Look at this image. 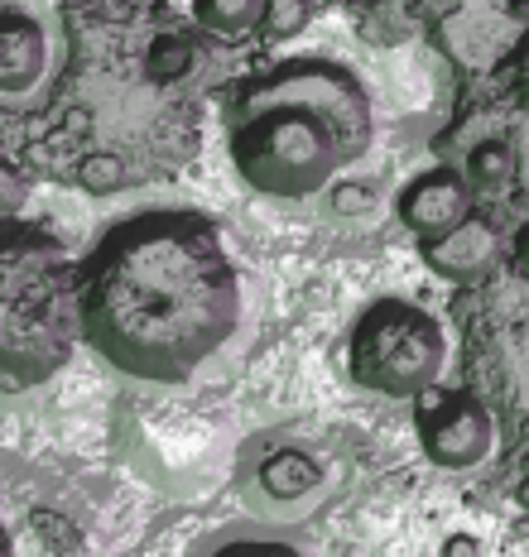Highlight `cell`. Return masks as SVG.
<instances>
[{
    "label": "cell",
    "instance_id": "obj_14",
    "mask_svg": "<svg viewBox=\"0 0 529 557\" xmlns=\"http://www.w3.org/2000/svg\"><path fill=\"white\" fill-rule=\"evenodd\" d=\"M501 87L515 97V107L529 111V29L520 34V44L510 49V58H505V67H501Z\"/></svg>",
    "mask_w": 529,
    "mask_h": 557
},
{
    "label": "cell",
    "instance_id": "obj_2",
    "mask_svg": "<svg viewBox=\"0 0 529 557\" xmlns=\"http://www.w3.org/2000/svg\"><path fill=\"white\" fill-rule=\"evenodd\" d=\"M236 322L241 274L217 222L193 207L125 216L77 260V332L121 375L179 385Z\"/></svg>",
    "mask_w": 529,
    "mask_h": 557
},
{
    "label": "cell",
    "instance_id": "obj_12",
    "mask_svg": "<svg viewBox=\"0 0 529 557\" xmlns=\"http://www.w3.org/2000/svg\"><path fill=\"white\" fill-rule=\"evenodd\" d=\"M313 15H318V0H264L256 34L264 44H290L294 34L313 25Z\"/></svg>",
    "mask_w": 529,
    "mask_h": 557
},
{
    "label": "cell",
    "instance_id": "obj_15",
    "mask_svg": "<svg viewBox=\"0 0 529 557\" xmlns=\"http://www.w3.org/2000/svg\"><path fill=\"white\" fill-rule=\"evenodd\" d=\"M332 202H337L342 212H361V202H371V188H361V183H342Z\"/></svg>",
    "mask_w": 529,
    "mask_h": 557
},
{
    "label": "cell",
    "instance_id": "obj_17",
    "mask_svg": "<svg viewBox=\"0 0 529 557\" xmlns=\"http://www.w3.org/2000/svg\"><path fill=\"white\" fill-rule=\"evenodd\" d=\"M15 548V539H10V529H5V519H0V553H10Z\"/></svg>",
    "mask_w": 529,
    "mask_h": 557
},
{
    "label": "cell",
    "instance_id": "obj_13",
    "mask_svg": "<svg viewBox=\"0 0 529 557\" xmlns=\"http://www.w3.org/2000/svg\"><path fill=\"white\" fill-rule=\"evenodd\" d=\"M25 202H29V173L10 154H0V222H5V216H20Z\"/></svg>",
    "mask_w": 529,
    "mask_h": 557
},
{
    "label": "cell",
    "instance_id": "obj_5",
    "mask_svg": "<svg viewBox=\"0 0 529 557\" xmlns=\"http://www.w3.org/2000/svg\"><path fill=\"white\" fill-rule=\"evenodd\" d=\"M447 366V332L429 308L409 298H376L347 336V370L361 389L414 399L439 385Z\"/></svg>",
    "mask_w": 529,
    "mask_h": 557
},
{
    "label": "cell",
    "instance_id": "obj_10",
    "mask_svg": "<svg viewBox=\"0 0 529 557\" xmlns=\"http://www.w3.org/2000/svg\"><path fill=\"white\" fill-rule=\"evenodd\" d=\"M260 485L274 500H298V495H308L318 485V461L304 457L298 447H280L260 461Z\"/></svg>",
    "mask_w": 529,
    "mask_h": 557
},
{
    "label": "cell",
    "instance_id": "obj_1",
    "mask_svg": "<svg viewBox=\"0 0 529 557\" xmlns=\"http://www.w3.org/2000/svg\"><path fill=\"white\" fill-rule=\"evenodd\" d=\"M63 34L59 77L25 115V159L44 178L87 193L174 173L198 145L183 97L202 73V29L179 25L164 5L87 0L67 5Z\"/></svg>",
    "mask_w": 529,
    "mask_h": 557
},
{
    "label": "cell",
    "instance_id": "obj_7",
    "mask_svg": "<svg viewBox=\"0 0 529 557\" xmlns=\"http://www.w3.org/2000/svg\"><path fill=\"white\" fill-rule=\"evenodd\" d=\"M477 212V188L467 183L463 169L443 164V169H429L419 178H409L395 197V216L399 226L409 231L419 246L429 240H443L447 231H457L467 216Z\"/></svg>",
    "mask_w": 529,
    "mask_h": 557
},
{
    "label": "cell",
    "instance_id": "obj_3",
    "mask_svg": "<svg viewBox=\"0 0 529 557\" xmlns=\"http://www.w3.org/2000/svg\"><path fill=\"white\" fill-rule=\"evenodd\" d=\"M232 169L260 197L304 202L376 139V101L337 58H284L250 73L222 101Z\"/></svg>",
    "mask_w": 529,
    "mask_h": 557
},
{
    "label": "cell",
    "instance_id": "obj_16",
    "mask_svg": "<svg viewBox=\"0 0 529 557\" xmlns=\"http://www.w3.org/2000/svg\"><path fill=\"white\" fill-rule=\"evenodd\" d=\"M443 548H447V553H457V548H477V539H447Z\"/></svg>",
    "mask_w": 529,
    "mask_h": 557
},
{
    "label": "cell",
    "instance_id": "obj_6",
    "mask_svg": "<svg viewBox=\"0 0 529 557\" xmlns=\"http://www.w3.org/2000/svg\"><path fill=\"white\" fill-rule=\"evenodd\" d=\"M414 433L443 471H477L496 451V413L471 389H423L414 394Z\"/></svg>",
    "mask_w": 529,
    "mask_h": 557
},
{
    "label": "cell",
    "instance_id": "obj_8",
    "mask_svg": "<svg viewBox=\"0 0 529 557\" xmlns=\"http://www.w3.org/2000/svg\"><path fill=\"white\" fill-rule=\"evenodd\" d=\"M49 67L44 25L20 5H0V97H29Z\"/></svg>",
    "mask_w": 529,
    "mask_h": 557
},
{
    "label": "cell",
    "instance_id": "obj_9",
    "mask_svg": "<svg viewBox=\"0 0 529 557\" xmlns=\"http://www.w3.org/2000/svg\"><path fill=\"white\" fill-rule=\"evenodd\" d=\"M423 250V264H429L433 274H443L447 284H471V278H481L496 264V226H491V216L471 212L457 231H447L443 240H429Z\"/></svg>",
    "mask_w": 529,
    "mask_h": 557
},
{
    "label": "cell",
    "instance_id": "obj_4",
    "mask_svg": "<svg viewBox=\"0 0 529 557\" xmlns=\"http://www.w3.org/2000/svg\"><path fill=\"white\" fill-rule=\"evenodd\" d=\"M77 264L53 231L0 222V389H34L73 361Z\"/></svg>",
    "mask_w": 529,
    "mask_h": 557
},
{
    "label": "cell",
    "instance_id": "obj_11",
    "mask_svg": "<svg viewBox=\"0 0 529 557\" xmlns=\"http://www.w3.org/2000/svg\"><path fill=\"white\" fill-rule=\"evenodd\" d=\"M264 0H193V25L212 39H246L260 29Z\"/></svg>",
    "mask_w": 529,
    "mask_h": 557
}]
</instances>
